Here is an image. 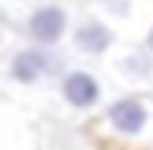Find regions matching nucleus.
<instances>
[{
	"label": "nucleus",
	"mask_w": 153,
	"mask_h": 150,
	"mask_svg": "<svg viewBox=\"0 0 153 150\" xmlns=\"http://www.w3.org/2000/svg\"><path fill=\"white\" fill-rule=\"evenodd\" d=\"M59 94L71 109H94L103 97V85L88 68H71L59 82Z\"/></svg>",
	"instance_id": "39448f33"
},
{
	"label": "nucleus",
	"mask_w": 153,
	"mask_h": 150,
	"mask_svg": "<svg viewBox=\"0 0 153 150\" xmlns=\"http://www.w3.org/2000/svg\"><path fill=\"white\" fill-rule=\"evenodd\" d=\"M144 47H147V50L153 53V24H150V30L144 33Z\"/></svg>",
	"instance_id": "0eeeda50"
},
{
	"label": "nucleus",
	"mask_w": 153,
	"mask_h": 150,
	"mask_svg": "<svg viewBox=\"0 0 153 150\" xmlns=\"http://www.w3.org/2000/svg\"><path fill=\"white\" fill-rule=\"evenodd\" d=\"M53 53L50 47L44 44H27V47H18L9 62H6V76L18 85H36L41 82L47 74H53Z\"/></svg>",
	"instance_id": "7ed1b4c3"
},
{
	"label": "nucleus",
	"mask_w": 153,
	"mask_h": 150,
	"mask_svg": "<svg viewBox=\"0 0 153 150\" xmlns=\"http://www.w3.org/2000/svg\"><path fill=\"white\" fill-rule=\"evenodd\" d=\"M24 30L33 44H44V47H53L62 38L68 36L71 30V15L62 3H38L36 9L27 15L24 21Z\"/></svg>",
	"instance_id": "f257e3e1"
},
{
	"label": "nucleus",
	"mask_w": 153,
	"mask_h": 150,
	"mask_svg": "<svg viewBox=\"0 0 153 150\" xmlns=\"http://www.w3.org/2000/svg\"><path fill=\"white\" fill-rule=\"evenodd\" d=\"M118 68H121V76H127V79L147 82V79L153 76V53L147 50V47L127 50L124 56L118 59Z\"/></svg>",
	"instance_id": "423d86ee"
},
{
	"label": "nucleus",
	"mask_w": 153,
	"mask_h": 150,
	"mask_svg": "<svg viewBox=\"0 0 153 150\" xmlns=\"http://www.w3.org/2000/svg\"><path fill=\"white\" fill-rule=\"evenodd\" d=\"M71 44H74L76 53H82V56H106L115 47V30L109 27V21L88 15V18L74 24Z\"/></svg>",
	"instance_id": "20e7f679"
},
{
	"label": "nucleus",
	"mask_w": 153,
	"mask_h": 150,
	"mask_svg": "<svg viewBox=\"0 0 153 150\" xmlns=\"http://www.w3.org/2000/svg\"><path fill=\"white\" fill-rule=\"evenodd\" d=\"M103 118L121 138H141L153 124V109L141 97L127 94V97H118L115 103H109Z\"/></svg>",
	"instance_id": "f03ea898"
}]
</instances>
